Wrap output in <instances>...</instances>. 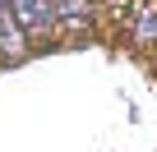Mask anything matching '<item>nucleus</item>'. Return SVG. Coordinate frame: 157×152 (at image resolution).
<instances>
[{
  "label": "nucleus",
  "mask_w": 157,
  "mask_h": 152,
  "mask_svg": "<svg viewBox=\"0 0 157 152\" xmlns=\"http://www.w3.org/2000/svg\"><path fill=\"white\" fill-rule=\"evenodd\" d=\"M5 9H10V19L23 32H51V23H56L46 0H5Z\"/></svg>",
  "instance_id": "nucleus-1"
},
{
  "label": "nucleus",
  "mask_w": 157,
  "mask_h": 152,
  "mask_svg": "<svg viewBox=\"0 0 157 152\" xmlns=\"http://www.w3.org/2000/svg\"><path fill=\"white\" fill-rule=\"evenodd\" d=\"M134 42L139 46H152L157 42V5H143L139 19H134Z\"/></svg>",
  "instance_id": "nucleus-2"
},
{
  "label": "nucleus",
  "mask_w": 157,
  "mask_h": 152,
  "mask_svg": "<svg viewBox=\"0 0 157 152\" xmlns=\"http://www.w3.org/2000/svg\"><path fill=\"white\" fill-rule=\"evenodd\" d=\"M23 28L14 23V19H0V51H5V55H23Z\"/></svg>",
  "instance_id": "nucleus-3"
},
{
  "label": "nucleus",
  "mask_w": 157,
  "mask_h": 152,
  "mask_svg": "<svg viewBox=\"0 0 157 152\" xmlns=\"http://www.w3.org/2000/svg\"><path fill=\"white\" fill-rule=\"evenodd\" d=\"M0 19H10V9H5V0H0Z\"/></svg>",
  "instance_id": "nucleus-4"
}]
</instances>
